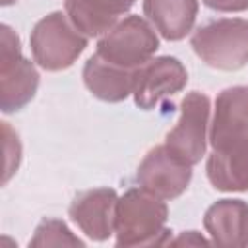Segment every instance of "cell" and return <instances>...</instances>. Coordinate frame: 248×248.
Wrapping results in <instances>:
<instances>
[{
    "label": "cell",
    "instance_id": "cell-1",
    "mask_svg": "<svg viewBox=\"0 0 248 248\" xmlns=\"http://www.w3.org/2000/svg\"><path fill=\"white\" fill-rule=\"evenodd\" d=\"M169 207L165 200L141 186L128 188L116 202L114 242L116 246H155L170 242Z\"/></svg>",
    "mask_w": 248,
    "mask_h": 248
},
{
    "label": "cell",
    "instance_id": "cell-2",
    "mask_svg": "<svg viewBox=\"0 0 248 248\" xmlns=\"http://www.w3.org/2000/svg\"><path fill=\"white\" fill-rule=\"evenodd\" d=\"M190 46L209 68L234 72L248 64V19L219 17L200 25Z\"/></svg>",
    "mask_w": 248,
    "mask_h": 248
},
{
    "label": "cell",
    "instance_id": "cell-3",
    "mask_svg": "<svg viewBox=\"0 0 248 248\" xmlns=\"http://www.w3.org/2000/svg\"><path fill=\"white\" fill-rule=\"evenodd\" d=\"M85 37L66 16V12H50L41 17L29 35L33 62L46 72L70 68L87 48Z\"/></svg>",
    "mask_w": 248,
    "mask_h": 248
},
{
    "label": "cell",
    "instance_id": "cell-4",
    "mask_svg": "<svg viewBox=\"0 0 248 248\" xmlns=\"http://www.w3.org/2000/svg\"><path fill=\"white\" fill-rule=\"evenodd\" d=\"M157 48L159 37L155 27L145 17L130 14L99 37L95 54L114 66L138 70L155 56Z\"/></svg>",
    "mask_w": 248,
    "mask_h": 248
},
{
    "label": "cell",
    "instance_id": "cell-5",
    "mask_svg": "<svg viewBox=\"0 0 248 248\" xmlns=\"http://www.w3.org/2000/svg\"><path fill=\"white\" fill-rule=\"evenodd\" d=\"M39 70L21 54L17 33L2 23L0 27V108L4 114L21 110L39 89Z\"/></svg>",
    "mask_w": 248,
    "mask_h": 248
},
{
    "label": "cell",
    "instance_id": "cell-6",
    "mask_svg": "<svg viewBox=\"0 0 248 248\" xmlns=\"http://www.w3.org/2000/svg\"><path fill=\"white\" fill-rule=\"evenodd\" d=\"M209 97L202 91H190L180 101V116L165 136V147L182 163L198 165L209 141Z\"/></svg>",
    "mask_w": 248,
    "mask_h": 248
},
{
    "label": "cell",
    "instance_id": "cell-7",
    "mask_svg": "<svg viewBox=\"0 0 248 248\" xmlns=\"http://www.w3.org/2000/svg\"><path fill=\"white\" fill-rule=\"evenodd\" d=\"M188 83V72L176 56H157L136 70L134 103L141 110L155 108L167 97L180 93Z\"/></svg>",
    "mask_w": 248,
    "mask_h": 248
},
{
    "label": "cell",
    "instance_id": "cell-8",
    "mask_svg": "<svg viewBox=\"0 0 248 248\" xmlns=\"http://www.w3.org/2000/svg\"><path fill=\"white\" fill-rule=\"evenodd\" d=\"M138 186L161 200H174L182 196L192 180V167L176 159L167 147L155 145L141 159L136 170Z\"/></svg>",
    "mask_w": 248,
    "mask_h": 248
},
{
    "label": "cell",
    "instance_id": "cell-9",
    "mask_svg": "<svg viewBox=\"0 0 248 248\" xmlns=\"http://www.w3.org/2000/svg\"><path fill=\"white\" fill-rule=\"evenodd\" d=\"M248 141V87L232 85L217 93L209 122V143L223 151Z\"/></svg>",
    "mask_w": 248,
    "mask_h": 248
},
{
    "label": "cell",
    "instance_id": "cell-10",
    "mask_svg": "<svg viewBox=\"0 0 248 248\" xmlns=\"http://www.w3.org/2000/svg\"><path fill=\"white\" fill-rule=\"evenodd\" d=\"M118 194L114 188H91L79 192L70 203L72 223L91 240L103 242L114 234Z\"/></svg>",
    "mask_w": 248,
    "mask_h": 248
},
{
    "label": "cell",
    "instance_id": "cell-11",
    "mask_svg": "<svg viewBox=\"0 0 248 248\" xmlns=\"http://www.w3.org/2000/svg\"><path fill=\"white\" fill-rule=\"evenodd\" d=\"M203 227L213 244L248 246V203L238 198H223L203 213Z\"/></svg>",
    "mask_w": 248,
    "mask_h": 248
},
{
    "label": "cell",
    "instance_id": "cell-12",
    "mask_svg": "<svg viewBox=\"0 0 248 248\" xmlns=\"http://www.w3.org/2000/svg\"><path fill=\"white\" fill-rule=\"evenodd\" d=\"M134 4L136 0H64V12L85 37H101Z\"/></svg>",
    "mask_w": 248,
    "mask_h": 248
},
{
    "label": "cell",
    "instance_id": "cell-13",
    "mask_svg": "<svg viewBox=\"0 0 248 248\" xmlns=\"http://www.w3.org/2000/svg\"><path fill=\"white\" fill-rule=\"evenodd\" d=\"M136 70H126L103 60L99 54L87 58L81 78L89 93L105 103H120L132 95Z\"/></svg>",
    "mask_w": 248,
    "mask_h": 248
},
{
    "label": "cell",
    "instance_id": "cell-14",
    "mask_svg": "<svg viewBox=\"0 0 248 248\" xmlns=\"http://www.w3.org/2000/svg\"><path fill=\"white\" fill-rule=\"evenodd\" d=\"M145 19L167 41H182L196 23L198 0H143Z\"/></svg>",
    "mask_w": 248,
    "mask_h": 248
},
{
    "label": "cell",
    "instance_id": "cell-15",
    "mask_svg": "<svg viewBox=\"0 0 248 248\" xmlns=\"http://www.w3.org/2000/svg\"><path fill=\"white\" fill-rule=\"evenodd\" d=\"M205 174L219 192H248V141L223 151L211 149Z\"/></svg>",
    "mask_w": 248,
    "mask_h": 248
},
{
    "label": "cell",
    "instance_id": "cell-16",
    "mask_svg": "<svg viewBox=\"0 0 248 248\" xmlns=\"http://www.w3.org/2000/svg\"><path fill=\"white\" fill-rule=\"evenodd\" d=\"M29 246H79L83 248L85 242L78 238L64 221L46 217L35 227Z\"/></svg>",
    "mask_w": 248,
    "mask_h": 248
},
{
    "label": "cell",
    "instance_id": "cell-17",
    "mask_svg": "<svg viewBox=\"0 0 248 248\" xmlns=\"http://www.w3.org/2000/svg\"><path fill=\"white\" fill-rule=\"evenodd\" d=\"M2 128H4V149H6V172H4V184L12 178V174L17 170V167H19V161H21V145H17L16 149H12L14 147V143H16V140H17V134H14L12 132V128H10V124L8 122H2Z\"/></svg>",
    "mask_w": 248,
    "mask_h": 248
},
{
    "label": "cell",
    "instance_id": "cell-18",
    "mask_svg": "<svg viewBox=\"0 0 248 248\" xmlns=\"http://www.w3.org/2000/svg\"><path fill=\"white\" fill-rule=\"evenodd\" d=\"M203 6L215 12H246L248 10V0H202Z\"/></svg>",
    "mask_w": 248,
    "mask_h": 248
},
{
    "label": "cell",
    "instance_id": "cell-19",
    "mask_svg": "<svg viewBox=\"0 0 248 248\" xmlns=\"http://www.w3.org/2000/svg\"><path fill=\"white\" fill-rule=\"evenodd\" d=\"M182 242H186V244H207V240L203 236H200L198 231H186L184 234H180L178 238L172 240V244H182Z\"/></svg>",
    "mask_w": 248,
    "mask_h": 248
},
{
    "label": "cell",
    "instance_id": "cell-20",
    "mask_svg": "<svg viewBox=\"0 0 248 248\" xmlns=\"http://www.w3.org/2000/svg\"><path fill=\"white\" fill-rule=\"evenodd\" d=\"M17 0H2V6H12V4H16Z\"/></svg>",
    "mask_w": 248,
    "mask_h": 248
}]
</instances>
